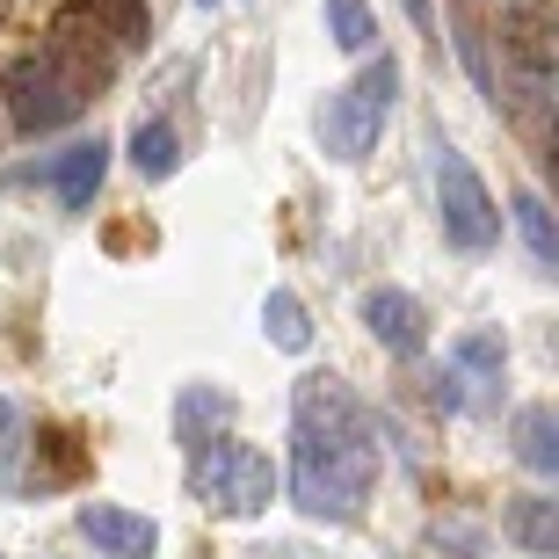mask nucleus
I'll use <instances>...</instances> for the list:
<instances>
[{
  "label": "nucleus",
  "instance_id": "f3484780",
  "mask_svg": "<svg viewBox=\"0 0 559 559\" xmlns=\"http://www.w3.org/2000/svg\"><path fill=\"white\" fill-rule=\"evenodd\" d=\"M328 37L349 51V59H364L378 44V15H371V0H328Z\"/></svg>",
  "mask_w": 559,
  "mask_h": 559
},
{
  "label": "nucleus",
  "instance_id": "0eeeda50",
  "mask_svg": "<svg viewBox=\"0 0 559 559\" xmlns=\"http://www.w3.org/2000/svg\"><path fill=\"white\" fill-rule=\"evenodd\" d=\"M81 538L103 559H153L160 552V523L124 509V501H81Z\"/></svg>",
  "mask_w": 559,
  "mask_h": 559
},
{
  "label": "nucleus",
  "instance_id": "4468645a",
  "mask_svg": "<svg viewBox=\"0 0 559 559\" xmlns=\"http://www.w3.org/2000/svg\"><path fill=\"white\" fill-rule=\"evenodd\" d=\"M262 334H270L276 349L306 356V349H312V312H306V298H298V290H284V284H276L270 298H262Z\"/></svg>",
  "mask_w": 559,
  "mask_h": 559
},
{
  "label": "nucleus",
  "instance_id": "f8f14e48",
  "mask_svg": "<svg viewBox=\"0 0 559 559\" xmlns=\"http://www.w3.org/2000/svg\"><path fill=\"white\" fill-rule=\"evenodd\" d=\"M501 531H509L523 552L552 559L559 552V501L552 495H516V501H509V516H501Z\"/></svg>",
  "mask_w": 559,
  "mask_h": 559
},
{
  "label": "nucleus",
  "instance_id": "f03ea898",
  "mask_svg": "<svg viewBox=\"0 0 559 559\" xmlns=\"http://www.w3.org/2000/svg\"><path fill=\"white\" fill-rule=\"evenodd\" d=\"M276 487H284V479H276L270 451H254V443H240V436L204 443V451H197V465H189V495L204 501L211 516H233V523L270 516Z\"/></svg>",
  "mask_w": 559,
  "mask_h": 559
},
{
  "label": "nucleus",
  "instance_id": "9b49d317",
  "mask_svg": "<svg viewBox=\"0 0 559 559\" xmlns=\"http://www.w3.org/2000/svg\"><path fill=\"white\" fill-rule=\"evenodd\" d=\"M443 371L457 378V393H465V385L487 393V385H501V371H509V349H501L495 328H473V334H457V342H451V364H443Z\"/></svg>",
  "mask_w": 559,
  "mask_h": 559
},
{
  "label": "nucleus",
  "instance_id": "ddd939ff",
  "mask_svg": "<svg viewBox=\"0 0 559 559\" xmlns=\"http://www.w3.org/2000/svg\"><path fill=\"white\" fill-rule=\"evenodd\" d=\"M509 443H516V457L531 473H559V415L552 407H523L509 421Z\"/></svg>",
  "mask_w": 559,
  "mask_h": 559
},
{
  "label": "nucleus",
  "instance_id": "7ed1b4c3",
  "mask_svg": "<svg viewBox=\"0 0 559 559\" xmlns=\"http://www.w3.org/2000/svg\"><path fill=\"white\" fill-rule=\"evenodd\" d=\"M393 95H400V66L393 59H371L349 87H334L328 103H320V117H312L328 160H342V167L364 160V153L378 145V131H385V117H393Z\"/></svg>",
  "mask_w": 559,
  "mask_h": 559
},
{
  "label": "nucleus",
  "instance_id": "9d476101",
  "mask_svg": "<svg viewBox=\"0 0 559 559\" xmlns=\"http://www.w3.org/2000/svg\"><path fill=\"white\" fill-rule=\"evenodd\" d=\"M103 175H109V145L103 139H81L73 153H59V160H51V189H59L66 211H87V204H95Z\"/></svg>",
  "mask_w": 559,
  "mask_h": 559
},
{
  "label": "nucleus",
  "instance_id": "2eb2a0df",
  "mask_svg": "<svg viewBox=\"0 0 559 559\" xmlns=\"http://www.w3.org/2000/svg\"><path fill=\"white\" fill-rule=\"evenodd\" d=\"M131 160H139L145 182H167V175L182 167V139H175V124H167V117H145V124L131 131Z\"/></svg>",
  "mask_w": 559,
  "mask_h": 559
},
{
  "label": "nucleus",
  "instance_id": "423d86ee",
  "mask_svg": "<svg viewBox=\"0 0 559 559\" xmlns=\"http://www.w3.org/2000/svg\"><path fill=\"white\" fill-rule=\"evenodd\" d=\"M44 59L59 66L66 73V87H73V95H95V87H109L117 81V37H109L103 29V15H95V8H59V15H51V44H44Z\"/></svg>",
  "mask_w": 559,
  "mask_h": 559
},
{
  "label": "nucleus",
  "instance_id": "aec40b11",
  "mask_svg": "<svg viewBox=\"0 0 559 559\" xmlns=\"http://www.w3.org/2000/svg\"><path fill=\"white\" fill-rule=\"evenodd\" d=\"M204 8H211V0H204Z\"/></svg>",
  "mask_w": 559,
  "mask_h": 559
},
{
  "label": "nucleus",
  "instance_id": "f257e3e1",
  "mask_svg": "<svg viewBox=\"0 0 559 559\" xmlns=\"http://www.w3.org/2000/svg\"><path fill=\"white\" fill-rule=\"evenodd\" d=\"M378 487V443L364 407L334 371L298 378L290 393V501L312 523H356Z\"/></svg>",
  "mask_w": 559,
  "mask_h": 559
},
{
  "label": "nucleus",
  "instance_id": "6e6552de",
  "mask_svg": "<svg viewBox=\"0 0 559 559\" xmlns=\"http://www.w3.org/2000/svg\"><path fill=\"white\" fill-rule=\"evenodd\" d=\"M364 328H371V342L385 356H400V364H415V356L429 349V320H421V306L407 298V290H393V284L364 290Z\"/></svg>",
  "mask_w": 559,
  "mask_h": 559
},
{
  "label": "nucleus",
  "instance_id": "39448f33",
  "mask_svg": "<svg viewBox=\"0 0 559 559\" xmlns=\"http://www.w3.org/2000/svg\"><path fill=\"white\" fill-rule=\"evenodd\" d=\"M0 103H8V124L29 131V139H44V131H59L81 117V95L66 87V73L44 51H22V59H8V73H0Z\"/></svg>",
  "mask_w": 559,
  "mask_h": 559
},
{
  "label": "nucleus",
  "instance_id": "20e7f679",
  "mask_svg": "<svg viewBox=\"0 0 559 559\" xmlns=\"http://www.w3.org/2000/svg\"><path fill=\"white\" fill-rule=\"evenodd\" d=\"M436 218H443V240L457 254H487L501 240V204L487 197L479 167L457 145H436Z\"/></svg>",
  "mask_w": 559,
  "mask_h": 559
},
{
  "label": "nucleus",
  "instance_id": "dca6fc26",
  "mask_svg": "<svg viewBox=\"0 0 559 559\" xmlns=\"http://www.w3.org/2000/svg\"><path fill=\"white\" fill-rule=\"evenodd\" d=\"M516 233H523V248H531V262H538V270H552L559 262V226H552V211H545V197L538 189H516Z\"/></svg>",
  "mask_w": 559,
  "mask_h": 559
},
{
  "label": "nucleus",
  "instance_id": "a211bd4d",
  "mask_svg": "<svg viewBox=\"0 0 559 559\" xmlns=\"http://www.w3.org/2000/svg\"><path fill=\"white\" fill-rule=\"evenodd\" d=\"M87 8L103 15V29L117 37V51H139L145 29H153V22H145V0H87Z\"/></svg>",
  "mask_w": 559,
  "mask_h": 559
},
{
  "label": "nucleus",
  "instance_id": "1a4fd4ad",
  "mask_svg": "<svg viewBox=\"0 0 559 559\" xmlns=\"http://www.w3.org/2000/svg\"><path fill=\"white\" fill-rule=\"evenodd\" d=\"M218 436H233V393L226 385H182V400H175V443L197 457Z\"/></svg>",
  "mask_w": 559,
  "mask_h": 559
},
{
  "label": "nucleus",
  "instance_id": "6ab92c4d",
  "mask_svg": "<svg viewBox=\"0 0 559 559\" xmlns=\"http://www.w3.org/2000/svg\"><path fill=\"white\" fill-rule=\"evenodd\" d=\"M8 429H15V407H8V400H0V436H8Z\"/></svg>",
  "mask_w": 559,
  "mask_h": 559
}]
</instances>
